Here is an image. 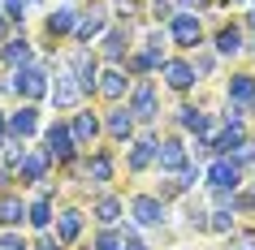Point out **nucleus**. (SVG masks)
<instances>
[{
  "mask_svg": "<svg viewBox=\"0 0 255 250\" xmlns=\"http://www.w3.org/2000/svg\"><path fill=\"white\" fill-rule=\"evenodd\" d=\"M9 91L22 99V104H39V99H48L52 95V82H48V65H26V69H13L9 74Z\"/></svg>",
  "mask_w": 255,
  "mask_h": 250,
  "instance_id": "f257e3e1",
  "label": "nucleus"
},
{
  "mask_svg": "<svg viewBox=\"0 0 255 250\" xmlns=\"http://www.w3.org/2000/svg\"><path fill=\"white\" fill-rule=\"evenodd\" d=\"M43 151H48V160H52L56 168H69V164L82 156L78 143H74V130H69V121H52V125L43 130Z\"/></svg>",
  "mask_w": 255,
  "mask_h": 250,
  "instance_id": "f03ea898",
  "label": "nucleus"
},
{
  "mask_svg": "<svg viewBox=\"0 0 255 250\" xmlns=\"http://www.w3.org/2000/svg\"><path fill=\"white\" fill-rule=\"evenodd\" d=\"M203 181L212 185V190H242V164L234 156H212L208 160V168H203Z\"/></svg>",
  "mask_w": 255,
  "mask_h": 250,
  "instance_id": "7ed1b4c3",
  "label": "nucleus"
},
{
  "mask_svg": "<svg viewBox=\"0 0 255 250\" xmlns=\"http://www.w3.org/2000/svg\"><path fill=\"white\" fill-rule=\"evenodd\" d=\"M126 108L134 112L138 125H151V121L160 117V104H156V82H151V78H138L134 86H130V99H126Z\"/></svg>",
  "mask_w": 255,
  "mask_h": 250,
  "instance_id": "20e7f679",
  "label": "nucleus"
},
{
  "mask_svg": "<svg viewBox=\"0 0 255 250\" xmlns=\"http://www.w3.org/2000/svg\"><path fill=\"white\" fill-rule=\"evenodd\" d=\"M130 216H134L138 229H164L169 207H164L160 194H130Z\"/></svg>",
  "mask_w": 255,
  "mask_h": 250,
  "instance_id": "39448f33",
  "label": "nucleus"
},
{
  "mask_svg": "<svg viewBox=\"0 0 255 250\" xmlns=\"http://www.w3.org/2000/svg\"><path fill=\"white\" fill-rule=\"evenodd\" d=\"M48 99L56 104V112H78V104L87 99L82 82L74 78V69H69V65L61 69V74H56V82H52V95H48Z\"/></svg>",
  "mask_w": 255,
  "mask_h": 250,
  "instance_id": "423d86ee",
  "label": "nucleus"
},
{
  "mask_svg": "<svg viewBox=\"0 0 255 250\" xmlns=\"http://www.w3.org/2000/svg\"><path fill=\"white\" fill-rule=\"evenodd\" d=\"M69 69H74V78L82 82V91L87 95H95V82H100V74H104V69H100V52H95V48H74V52H69Z\"/></svg>",
  "mask_w": 255,
  "mask_h": 250,
  "instance_id": "0eeeda50",
  "label": "nucleus"
},
{
  "mask_svg": "<svg viewBox=\"0 0 255 250\" xmlns=\"http://www.w3.org/2000/svg\"><path fill=\"white\" fill-rule=\"evenodd\" d=\"M134 130H138V121H134V112H130L126 104H113L104 112V134L117 147H130V143H134Z\"/></svg>",
  "mask_w": 255,
  "mask_h": 250,
  "instance_id": "6e6552de",
  "label": "nucleus"
},
{
  "mask_svg": "<svg viewBox=\"0 0 255 250\" xmlns=\"http://www.w3.org/2000/svg\"><path fill=\"white\" fill-rule=\"evenodd\" d=\"M104 30H108V9H104V4H91V9H82V13H78V26H74V43L91 48L95 39H104Z\"/></svg>",
  "mask_w": 255,
  "mask_h": 250,
  "instance_id": "1a4fd4ad",
  "label": "nucleus"
},
{
  "mask_svg": "<svg viewBox=\"0 0 255 250\" xmlns=\"http://www.w3.org/2000/svg\"><path fill=\"white\" fill-rule=\"evenodd\" d=\"M169 43H177L182 52L199 48V43H203V22H199V13H173V22H169Z\"/></svg>",
  "mask_w": 255,
  "mask_h": 250,
  "instance_id": "9d476101",
  "label": "nucleus"
},
{
  "mask_svg": "<svg viewBox=\"0 0 255 250\" xmlns=\"http://www.w3.org/2000/svg\"><path fill=\"white\" fill-rule=\"evenodd\" d=\"M134 35H130V26H113V30H104V39H100V61H108V65H126V56L134 52Z\"/></svg>",
  "mask_w": 255,
  "mask_h": 250,
  "instance_id": "9b49d317",
  "label": "nucleus"
},
{
  "mask_svg": "<svg viewBox=\"0 0 255 250\" xmlns=\"http://www.w3.org/2000/svg\"><path fill=\"white\" fill-rule=\"evenodd\" d=\"M156 156H160V138L151 130H143L134 143H130V151H126V168L130 172H147L151 164H156Z\"/></svg>",
  "mask_w": 255,
  "mask_h": 250,
  "instance_id": "f8f14e48",
  "label": "nucleus"
},
{
  "mask_svg": "<svg viewBox=\"0 0 255 250\" xmlns=\"http://www.w3.org/2000/svg\"><path fill=\"white\" fill-rule=\"evenodd\" d=\"M130 86H134V82H130L126 69H121V65H108L104 74H100V82H95V95L108 99V104H121V99H130Z\"/></svg>",
  "mask_w": 255,
  "mask_h": 250,
  "instance_id": "ddd939ff",
  "label": "nucleus"
},
{
  "mask_svg": "<svg viewBox=\"0 0 255 250\" xmlns=\"http://www.w3.org/2000/svg\"><path fill=\"white\" fill-rule=\"evenodd\" d=\"M160 74H164V86H169L173 95H186V91H195V82H199V74H195V65H190L186 56H169Z\"/></svg>",
  "mask_w": 255,
  "mask_h": 250,
  "instance_id": "4468645a",
  "label": "nucleus"
},
{
  "mask_svg": "<svg viewBox=\"0 0 255 250\" xmlns=\"http://www.w3.org/2000/svg\"><path fill=\"white\" fill-rule=\"evenodd\" d=\"M82 177L104 190V185L117 177V160H113V151H87V156H82Z\"/></svg>",
  "mask_w": 255,
  "mask_h": 250,
  "instance_id": "2eb2a0df",
  "label": "nucleus"
},
{
  "mask_svg": "<svg viewBox=\"0 0 255 250\" xmlns=\"http://www.w3.org/2000/svg\"><path fill=\"white\" fill-rule=\"evenodd\" d=\"M48 168H52L48 151H43V147H30L13 172H17V181H22V185H39V181H48Z\"/></svg>",
  "mask_w": 255,
  "mask_h": 250,
  "instance_id": "dca6fc26",
  "label": "nucleus"
},
{
  "mask_svg": "<svg viewBox=\"0 0 255 250\" xmlns=\"http://www.w3.org/2000/svg\"><path fill=\"white\" fill-rule=\"evenodd\" d=\"M186 164H190V151H186V143H182V134L164 138V143H160V156H156V168L169 172V177H177Z\"/></svg>",
  "mask_w": 255,
  "mask_h": 250,
  "instance_id": "f3484780",
  "label": "nucleus"
},
{
  "mask_svg": "<svg viewBox=\"0 0 255 250\" xmlns=\"http://www.w3.org/2000/svg\"><path fill=\"white\" fill-rule=\"evenodd\" d=\"M69 130H74V143H78V151H91V143L100 138V130H104V121L95 117L91 108H78V112L69 117Z\"/></svg>",
  "mask_w": 255,
  "mask_h": 250,
  "instance_id": "a211bd4d",
  "label": "nucleus"
},
{
  "mask_svg": "<svg viewBox=\"0 0 255 250\" xmlns=\"http://www.w3.org/2000/svg\"><path fill=\"white\" fill-rule=\"evenodd\" d=\"M39 134V104H22L9 112V138H17V143H30Z\"/></svg>",
  "mask_w": 255,
  "mask_h": 250,
  "instance_id": "6ab92c4d",
  "label": "nucleus"
},
{
  "mask_svg": "<svg viewBox=\"0 0 255 250\" xmlns=\"http://www.w3.org/2000/svg\"><path fill=\"white\" fill-rule=\"evenodd\" d=\"M121 211H126V203H121V194H113V190H104V194H95V203H91V220L100 224V229H117Z\"/></svg>",
  "mask_w": 255,
  "mask_h": 250,
  "instance_id": "aec40b11",
  "label": "nucleus"
},
{
  "mask_svg": "<svg viewBox=\"0 0 255 250\" xmlns=\"http://www.w3.org/2000/svg\"><path fill=\"white\" fill-rule=\"evenodd\" d=\"M0 65L9 69V74H13V69L35 65V48H30V39H26V35H13V39L0 48Z\"/></svg>",
  "mask_w": 255,
  "mask_h": 250,
  "instance_id": "412c9836",
  "label": "nucleus"
},
{
  "mask_svg": "<svg viewBox=\"0 0 255 250\" xmlns=\"http://www.w3.org/2000/svg\"><path fill=\"white\" fill-rule=\"evenodd\" d=\"M74 26H78V9H74V4L52 9V13L43 17V39L52 43V39H61V35H74Z\"/></svg>",
  "mask_w": 255,
  "mask_h": 250,
  "instance_id": "4be33fe9",
  "label": "nucleus"
},
{
  "mask_svg": "<svg viewBox=\"0 0 255 250\" xmlns=\"http://www.w3.org/2000/svg\"><path fill=\"white\" fill-rule=\"evenodd\" d=\"M26 216H30V203H22V194L0 190V229H17V224H26Z\"/></svg>",
  "mask_w": 255,
  "mask_h": 250,
  "instance_id": "5701e85b",
  "label": "nucleus"
},
{
  "mask_svg": "<svg viewBox=\"0 0 255 250\" xmlns=\"http://www.w3.org/2000/svg\"><path fill=\"white\" fill-rule=\"evenodd\" d=\"M164 61H169V56H156V52H147V48H134V52L126 56V74H130V78H151V74H156V69H164Z\"/></svg>",
  "mask_w": 255,
  "mask_h": 250,
  "instance_id": "b1692460",
  "label": "nucleus"
},
{
  "mask_svg": "<svg viewBox=\"0 0 255 250\" xmlns=\"http://www.w3.org/2000/svg\"><path fill=\"white\" fill-rule=\"evenodd\" d=\"M26 224L35 229V233H48L52 229V185H43L39 194H35V203H30V216Z\"/></svg>",
  "mask_w": 255,
  "mask_h": 250,
  "instance_id": "393cba45",
  "label": "nucleus"
},
{
  "mask_svg": "<svg viewBox=\"0 0 255 250\" xmlns=\"http://www.w3.org/2000/svg\"><path fill=\"white\" fill-rule=\"evenodd\" d=\"M82 224H87V211L82 207H61V216H56V237L69 246V242L82 237Z\"/></svg>",
  "mask_w": 255,
  "mask_h": 250,
  "instance_id": "a878e982",
  "label": "nucleus"
},
{
  "mask_svg": "<svg viewBox=\"0 0 255 250\" xmlns=\"http://www.w3.org/2000/svg\"><path fill=\"white\" fill-rule=\"evenodd\" d=\"M247 138H251V134H247V125H242V121H238V125H229V121H225V130L212 138V156H234Z\"/></svg>",
  "mask_w": 255,
  "mask_h": 250,
  "instance_id": "bb28decb",
  "label": "nucleus"
},
{
  "mask_svg": "<svg viewBox=\"0 0 255 250\" xmlns=\"http://www.w3.org/2000/svg\"><path fill=\"white\" fill-rule=\"evenodd\" d=\"M225 95H229V104H238V108L251 112V108H255V74H234Z\"/></svg>",
  "mask_w": 255,
  "mask_h": 250,
  "instance_id": "cd10ccee",
  "label": "nucleus"
},
{
  "mask_svg": "<svg viewBox=\"0 0 255 250\" xmlns=\"http://www.w3.org/2000/svg\"><path fill=\"white\" fill-rule=\"evenodd\" d=\"M212 43H216V56H238L242 52V26L238 22H225V26L212 35Z\"/></svg>",
  "mask_w": 255,
  "mask_h": 250,
  "instance_id": "c85d7f7f",
  "label": "nucleus"
},
{
  "mask_svg": "<svg viewBox=\"0 0 255 250\" xmlns=\"http://www.w3.org/2000/svg\"><path fill=\"white\" fill-rule=\"evenodd\" d=\"M234 216H238V211H229V207H212V216H208V233L229 237V233H234Z\"/></svg>",
  "mask_w": 255,
  "mask_h": 250,
  "instance_id": "c756f323",
  "label": "nucleus"
},
{
  "mask_svg": "<svg viewBox=\"0 0 255 250\" xmlns=\"http://www.w3.org/2000/svg\"><path fill=\"white\" fill-rule=\"evenodd\" d=\"M121 246H126V233L121 229H100L95 242H91V250H121Z\"/></svg>",
  "mask_w": 255,
  "mask_h": 250,
  "instance_id": "7c9ffc66",
  "label": "nucleus"
},
{
  "mask_svg": "<svg viewBox=\"0 0 255 250\" xmlns=\"http://www.w3.org/2000/svg\"><path fill=\"white\" fill-rule=\"evenodd\" d=\"M225 250H255V229H234L225 237Z\"/></svg>",
  "mask_w": 255,
  "mask_h": 250,
  "instance_id": "2f4dec72",
  "label": "nucleus"
},
{
  "mask_svg": "<svg viewBox=\"0 0 255 250\" xmlns=\"http://www.w3.org/2000/svg\"><path fill=\"white\" fill-rule=\"evenodd\" d=\"M164 43H169V30H160V26H151L147 35H143V48L156 52V56H164Z\"/></svg>",
  "mask_w": 255,
  "mask_h": 250,
  "instance_id": "473e14b6",
  "label": "nucleus"
},
{
  "mask_svg": "<svg viewBox=\"0 0 255 250\" xmlns=\"http://www.w3.org/2000/svg\"><path fill=\"white\" fill-rule=\"evenodd\" d=\"M199 181H203V168H199V164H186V168L177 172V190H195Z\"/></svg>",
  "mask_w": 255,
  "mask_h": 250,
  "instance_id": "72a5a7b5",
  "label": "nucleus"
},
{
  "mask_svg": "<svg viewBox=\"0 0 255 250\" xmlns=\"http://www.w3.org/2000/svg\"><path fill=\"white\" fill-rule=\"evenodd\" d=\"M190 65H195V74H199V82H203V78H212L216 56H212V52H195V56H190Z\"/></svg>",
  "mask_w": 255,
  "mask_h": 250,
  "instance_id": "f704fd0d",
  "label": "nucleus"
},
{
  "mask_svg": "<svg viewBox=\"0 0 255 250\" xmlns=\"http://www.w3.org/2000/svg\"><path fill=\"white\" fill-rule=\"evenodd\" d=\"M0 250H30V242L17 233V229H4V233H0Z\"/></svg>",
  "mask_w": 255,
  "mask_h": 250,
  "instance_id": "c9c22d12",
  "label": "nucleus"
},
{
  "mask_svg": "<svg viewBox=\"0 0 255 250\" xmlns=\"http://www.w3.org/2000/svg\"><path fill=\"white\" fill-rule=\"evenodd\" d=\"M0 4H4V13H9V22H13V26H22V22H26V0H0Z\"/></svg>",
  "mask_w": 255,
  "mask_h": 250,
  "instance_id": "e433bc0d",
  "label": "nucleus"
},
{
  "mask_svg": "<svg viewBox=\"0 0 255 250\" xmlns=\"http://www.w3.org/2000/svg\"><path fill=\"white\" fill-rule=\"evenodd\" d=\"M30 250H65V242H61V237H56L52 229H48V233H39V237H35V246H30Z\"/></svg>",
  "mask_w": 255,
  "mask_h": 250,
  "instance_id": "4c0bfd02",
  "label": "nucleus"
},
{
  "mask_svg": "<svg viewBox=\"0 0 255 250\" xmlns=\"http://www.w3.org/2000/svg\"><path fill=\"white\" fill-rule=\"evenodd\" d=\"M234 160H238L242 168H247V164H255V138H247V143H242L238 151H234Z\"/></svg>",
  "mask_w": 255,
  "mask_h": 250,
  "instance_id": "58836bf2",
  "label": "nucleus"
},
{
  "mask_svg": "<svg viewBox=\"0 0 255 250\" xmlns=\"http://www.w3.org/2000/svg\"><path fill=\"white\" fill-rule=\"evenodd\" d=\"M121 250H147L143 246V237H138V224H126V246Z\"/></svg>",
  "mask_w": 255,
  "mask_h": 250,
  "instance_id": "ea45409f",
  "label": "nucleus"
},
{
  "mask_svg": "<svg viewBox=\"0 0 255 250\" xmlns=\"http://www.w3.org/2000/svg\"><path fill=\"white\" fill-rule=\"evenodd\" d=\"M212 0H173V9L177 13H199V9H208Z\"/></svg>",
  "mask_w": 255,
  "mask_h": 250,
  "instance_id": "a19ab883",
  "label": "nucleus"
},
{
  "mask_svg": "<svg viewBox=\"0 0 255 250\" xmlns=\"http://www.w3.org/2000/svg\"><path fill=\"white\" fill-rule=\"evenodd\" d=\"M117 13L126 17V26H130V17H138V0H117Z\"/></svg>",
  "mask_w": 255,
  "mask_h": 250,
  "instance_id": "79ce46f5",
  "label": "nucleus"
},
{
  "mask_svg": "<svg viewBox=\"0 0 255 250\" xmlns=\"http://www.w3.org/2000/svg\"><path fill=\"white\" fill-rule=\"evenodd\" d=\"M9 30H13V22H9V13H4V4H0V48H4V43L13 39Z\"/></svg>",
  "mask_w": 255,
  "mask_h": 250,
  "instance_id": "37998d69",
  "label": "nucleus"
},
{
  "mask_svg": "<svg viewBox=\"0 0 255 250\" xmlns=\"http://www.w3.org/2000/svg\"><path fill=\"white\" fill-rule=\"evenodd\" d=\"M251 4H255V0H251ZM247 26H251V30H255V9H251V13H247Z\"/></svg>",
  "mask_w": 255,
  "mask_h": 250,
  "instance_id": "c03bdc74",
  "label": "nucleus"
},
{
  "mask_svg": "<svg viewBox=\"0 0 255 250\" xmlns=\"http://www.w3.org/2000/svg\"><path fill=\"white\" fill-rule=\"evenodd\" d=\"M251 194H255V177H251Z\"/></svg>",
  "mask_w": 255,
  "mask_h": 250,
  "instance_id": "a18cd8bd",
  "label": "nucleus"
}]
</instances>
